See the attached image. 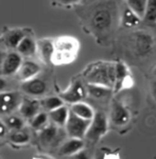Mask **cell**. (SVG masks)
Here are the masks:
<instances>
[{
    "mask_svg": "<svg viewBox=\"0 0 156 159\" xmlns=\"http://www.w3.org/2000/svg\"><path fill=\"white\" fill-rule=\"evenodd\" d=\"M88 84L106 86L114 88L115 85V64L100 61L89 66L84 73Z\"/></svg>",
    "mask_w": 156,
    "mask_h": 159,
    "instance_id": "1",
    "label": "cell"
},
{
    "mask_svg": "<svg viewBox=\"0 0 156 159\" xmlns=\"http://www.w3.org/2000/svg\"><path fill=\"white\" fill-rule=\"evenodd\" d=\"M114 14V4L109 2H103V3L98 4L91 11L90 18H89L90 28L97 34H104L108 32L114 24L112 22Z\"/></svg>",
    "mask_w": 156,
    "mask_h": 159,
    "instance_id": "2",
    "label": "cell"
},
{
    "mask_svg": "<svg viewBox=\"0 0 156 159\" xmlns=\"http://www.w3.org/2000/svg\"><path fill=\"white\" fill-rule=\"evenodd\" d=\"M79 43L76 38L64 36L53 42V55L51 63L55 65H65L76 58Z\"/></svg>",
    "mask_w": 156,
    "mask_h": 159,
    "instance_id": "3",
    "label": "cell"
},
{
    "mask_svg": "<svg viewBox=\"0 0 156 159\" xmlns=\"http://www.w3.org/2000/svg\"><path fill=\"white\" fill-rule=\"evenodd\" d=\"M108 130V120L104 112H94L93 119L90 120L88 129L85 134V137L90 142H97L103 137Z\"/></svg>",
    "mask_w": 156,
    "mask_h": 159,
    "instance_id": "4",
    "label": "cell"
},
{
    "mask_svg": "<svg viewBox=\"0 0 156 159\" xmlns=\"http://www.w3.org/2000/svg\"><path fill=\"white\" fill-rule=\"evenodd\" d=\"M89 123H90L89 120L82 119L69 110L68 119L64 127H65V132L69 136V138L83 139L88 129Z\"/></svg>",
    "mask_w": 156,
    "mask_h": 159,
    "instance_id": "5",
    "label": "cell"
},
{
    "mask_svg": "<svg viewBox=\"0 0 156 159\" xmlns=\"http://www.w3.org/2000/svg\"><path fill=\"white\" fill-rule=\"evenodd\" d=\"M24 97L18 91L0 92V116L4 117L11 115L18 109Z\"/></svg>",
    "mask_w": 156,
    "mask_h": 159,
    "instance_id": "6",
    "label": "cell"
},
{
    "mask_svg": "<svg viewBox=\"0 0 156 159\" xmlns=\"http://www.w3.org/2000/svg\"><path fill=\"white\" fill-rule=\"evenodd\" d=\"M86 87L83 85V83L81 81H73L66 90L60 92L58 97L63 100V102L73 104L81 102L86 97Z\"/></svg>",
    "mask_w": 156,
    "mask_h": 159,
    "instance_id": "7",
    "label": "cell"
},
{
    "mask_svg": "<svg viewBox=\"0 0 156 159\" xmlns=\"http://www.w3.org/2000/svg\"><path fill=\"white\" fill-rule=\"evenodd\" d=\"M22 63V56L17 52H10L3 56L0 66V73L2 75L16 74Z\"/></svg>",
    "mask_w": 156,
    "mask_h": 159,
    "instance_id": "8",
    "label": "cell"
},
{
    "mask_svg": "<svg viewBox=\"0 0 156 159\" xmlns=\"http://www.w3.org/2000/svg\"><path fill=\"white\" fill-rule=\"evenodd\" d=\"M20 88H21L24 93L35 98V97L44 96L46 93V91H47V84H46L44 80L35 76L33 79L22 82Z\"/></svg>",
    "mask_w": 156,
    "mask_h": 159,
    "instance_id": "9",
    "label": "cell"
},
{
    "mask_svg": "<svg viewBox=\"0 0 156 159\" xmlns=\"http://www.w3.org/2000/svg\"><path fill=\"white\" fill-rule=\"evenodd\" d=\"M131 119V115L121 102L112 101L111 108V121L116 126H124L129 123Z\"/></svg>",
    "mask_w": 156,
    "mask_h": 159,
    "instance_id": "10",
    "label": "cell"
},
{
    "mask_svg": "<svg viewBox=\"0 0 156 159\" xmlns=\"http://www.w3.org/2000/svg\"><path fill=\"white\" fill-rule=\"evenodd\" d=\"M40 109L42 108H40L39 100L34 98H22L21 103L18 107L20 117L29 121L40 111Z\"/></svg>",
    "mask_w": 156,
    "mask_h": 159,
    "instance_id": "11",
    "label": "cell"
},
{
    "mask_svg": "<svg viewBox=\"0 0 156 159\" xmlns=\"http://www.w3.org/2000/svg\"><path fill=\"white\" fill-rule=\"evenodd\" d=\"M60 126L55 124H47L44 129H42L38 133V139L43 147H50L54 144L58 139Z\"/></svg>",
    "mask_w": 156,
    "mask_h": 159,
    "instance_id": "12",
    "label": "cell"
},
{
    "mask_svg": "<svg viewBox=\"0 0 156 159\" xmlns=\"http://www.w3.org/2000/svg\"><path fill=\"white\" fill-rule=\"evenodd\" d=\"M40 70H42V68H40V66L37 63L28 60V61H22L21 65H20L16 74H17V78L20 81L25 82L37 76V74L40 72Z\"/></svg>",
    "mask_w": 156,
    "mask_h": 159,
    "instance_id": "13",
    "label": "cell"
},
{
    "mask_svg": "<svg viewBox=\"0 0 156 159\" xmlns=\"http://www.w3.org/2000/svg\"><path fill=\"white\" fill-rule=\"evenodd\" d=\"M84 150V141L83 139H78V138H69L61 144L58 148V154L61 156H70L79 153L80 151Z\"/></svg>",
    "mask_w": 156,
    "mask_h": 159,
    "instance_id": "14",
    "label": "cell"
},
{
    "mask_svg": "<svg viewBox=\"0 0 156 159\" xmlns=\"http://www.w3.org/2000/svg\"><path fill=\"white\" fill-rule=\"evenodd\" d=\"M36 53L42 61L45 64H51L53 55V42L50 39H40L36 42Z\"/></svg>",
    "mask_w": 156,
    "mask_h": 159,
    "instance_id": "15",
    "label": "cell"
},
{
    "mask_svg": "<svg viewBox=\"0 0 156 159\" xmlns=\"http://www.w3.org/2000/svg\"><path fill=\"white\" fill-rule=\"evenodd\" d=\"M27 34L28 33H25V30H21V29L10 30L3 36L4 46L7 48H10V49H16V47L21 42L22 38L28 36Z\"/></svg>",
    "mask_w": 156,
    "mask_h": 159,
    "instance_id": "16",
    "label": "cell"
},
{
    "mask_svg": "<svg viewBox=\"0 0 156 159\" xmlns=\"http://www.w3.org/2000/svg\"><path fill=\"white\" fill-rule=\"evenodd\" d=\"M127 80H130V72L125 64H115V90H119V89L123 88Z\"/></svg>",
    "mask_w": 156,
    "mask_h": 159,
    "instance_id": "17",
    "label": "cell"
},
{
    "mask_svg": "<svg viewBox=\"0 0 156 159\" xmlns=\"http://www.w3.org/2000/svg\"><path fill=\"white\" fill-rule=\"evenodd\" d=\"M16 50L19 55L31 57V56L36 54V42L32 37L25 36L18 43Z\"/></svg>",
    "mask_w": 156,
    "mask_h": 159,
    "instance_id": "18",
    "label": "cell"
},
{
    "mask_svg": "<svg viewBox=\"0 0 156 159\" xmlns=\"http://www.w3.org/2000/svg\"><path fill=\"white\" fill-rule=\"evenodd\" d=\"M70 110L72 114H75L76 116L82 118V119L89 120L90 121L93 119L94 115V110L90 105H88L87 103H84V102H76V103L71 104Z\"/></svg>",
    "mask_w": 156,
    "mask_h": 159,
    "instance_id": "19",
    "label": "cell"
},
{
    "mask_svg": "<svg viewBox=\"0 0 156 159\" xmlns=\"http://www.w3.org/2000/svg\"><path fill=\"white\" fill-rule=\"evenodd\" d=\"M47 114L53 124L57 125V126H60V127H64L66 124V121H67V119H68L69 109L65 105H63V106L51 110V111L47 112Z\"/></svg>",
    "mask_w": 156,
    "mask_h": 159,
    "instance_id": "20",
    "label": "cell"
},
{
    "mask_svg": "<svg viewBox=\"0 0 156 159\" xmlns=\"http://www.w3.org/2000/svg\"><path fill=\"white\" fill-rule=\"evenodd\" d=\"M86 87V92L90 97H93L94 99H106L107 97L111 96L112 88L102 85H97V84H88L85 86Z\"/></svg>",
    "mask_w": 156,
    "mask_h": 159,
    "instance_id": "21",
    "label": "cell"
},
{
    "mask_svg": "<svg viewBox=\"0 0 156 159\" xmlns=\"http://www.w3.org/2000/svg\"><path fill=\"white\" fill-rule=\"evenodd\" d=\"M2 121L6 124L7 130H10V132L24 129L25 119L20 116H17V115L11 114V115H7V116H4L2 118Z\"/></svg>",
    "mask_w": 156,
    "mask_h": 159,
    "instance_id": "22",
    "label": "cell"
},
{
    "mask_svg": "<svg viewBox=\"0 0 156 159\" xmlns=\"http://www.w3.org/2000/svg\"><path fill=\"white\" fill-rule=\"evenodd\" d=\"M39 103H40V108L46 112H49L51 110L58 108V107L64 105L63 100L60 97H47V98L40 100Z\"/></svg>",
    "mask_w": 156,
    "mask_h": 159,
    "instance_id": "23",
    "label": "cell"
},
{
    "mask_svg": "<svg viewBox=\"0 0 156 159\" xmlns=\"http://www.w3.org/2000/svg\"><path fill=\"white\" fill-rule=\"evenodd\" d=\"M9 140L11 141L14 144H18V145H24L29 143L30 141V135L28 132H25L24 129H19V130H13L10 132L9 134Z\"/></svg>",
    "mask_w": 156,
    "mask_h": 159,
    "instance_id": "24",
    "label": "cell"
},
{
    "mask_svg": "<svg viewBox=\"0 0 156 159\" xmlns=\"http://www.w3.org/2000/svg\"><path fill=\"white\" fill-rule=\"evenodd\" d=\"M126 7L140 19H142L147 7V0H126Z\"/></svg>",
    "mask_w": 156,
    "mask_h": 159,
    "instance_id": "25",
    "label": "cell"
},
{
    "mask_svg": "<svg viewBox=\"0 0 156 159\" xmlns=\"http://www.w3.org/2000/svg\"><path fill=\"white\" fill-rule=\"evenodd\" d=\"M48 121H49V117H48L47 112L39 111L37 115H35V116L30 120V125H31L32 129H34L36 130H40L48 124Z\"/></svg>",
    "mask_w": 156,
    "mask_h": 159,
    "instance_id": "26",
    "label": "cell"
},
{
    "mask_svg": "<svg viewBox=\"0 0 156 159\" xmlns=\"http://www.w3.org/2000/svg\"><path fill=\"white\" fill-rule=\"evenodd\" d=\"M142 19L148 24L156 22V0H147L145 16Z\"/></svg>",
    "mask_w": 156,
    "mask_h": 159,
    "instance_id": "27",
    "label": "cell"
},
{
    "mask_svg": "<svg viewBox=\"0 0 156 159\" xmlns=\"http://www.w3.org/2000/svg\"><path fill=\"white\" fill-rule=\"evenodd\" d=\"M140 20L141 19L135 13H133L127 7H125L123 15H122V24H123V25H125V27H135V25L139 24Z\"/></svg>",
    "mask_w": 156,
    "mask_h": 159,
    "instance_id": "28",
    "label": "cell"
},
{
    "mask_svg": "<svg viewBox=\"0 0 156 159\" xmlns=\"http://www.w3.org/2000/svg\"><path fill=\"white\" fill-rule=\"evenodd\" d=\"M70 159H93V158L89 156L87 151L82 150L79 153H76V154H75V155L70 156Z\"/></svg>",
    "mask_w": 156,
    "mask_h": 159,
    "instance_id": "29",
    "label": "cell"
},
{
    "mask_svg": "<svg viewBox=\"0 0 156 159\" xmlns=\"http://www.w3.org/2000/svg\"><path fill=\"white\" fill-rule=\"evenodd\" d=\"M7 133H9V130H7L6 124L2 121V119H0V138L6 137L7 135Z\"/></svg>",
    "mask_w": 156,
    "mask_h": 159,
    "instance_id": "30",
    "label": "cell"
},
{
    "mask_svg": "<svg viewBox=\"0 0 156 159\" xmlns=\"http://www.w3.org/2000/svg\"><path fill=\"white\" fill-rule=\"evenodd\" d=\"M79 1L80 0H56V2L62 6H72V4L78 3Z\"/></svg>",
    "mask_w": 156,
    "mask_h": 159,
    "instance_id": "31",
    "label": "cell"
},
{
    "mask_svg": "<svg viewBox=\"0 0 156 159\" xmlns=\"http://www.w3.org/2000/svg\"><path fill=\"white\" fill-rule=\"evenodd\" d=\"M7 87V80L4 79V78H1V76H0V92L6 91Z\"/></svg>",
    "mask_w": 156,
    "mask_h": 159,
    "instance_id": "32",
    "label": "cell"
},
{
    "mask_svg": "<svg viewBox=\"0 0 156 159\" xmlns=\"http://www.w3.org/2000/svg\"><path fill=\"white\" fill-rule=\"evenodd\" d=\"M151 92H152V96L154 100L156 101V80L154 82H152V84H151Z\"/></svg>",
    "mask_w": 156,
    "mask_h": 159,
    "instance_id": "33",
    "label": "cell"
},
{
    "mask_svg": "<svg viewBox=\"0 0 156 159\" xmlns=\"http://www.w3.org/2000/svg\"><path fill=\"white\" fill-rule=\"evenodd\" d=\"M103 159H119V157L116 154H104Z\"/></svg>",
    "mask_w": 156,
    "mask_h": 159,
    "instance_id": "34",
    "label": "cell"
},
{
    "mask_svg": "<svg viewBox=\"0 0 156 159\" xmlns=\"http://www.w3.org/2000/svg\"><path fill=\"white\" fill-rule=\"evenodd\" d=\"M103 156H104V154H102V153H98L96 156L93 158V159H103Z\"/></svg>",
    "mask_w": 156,
    "mask_h": 159,
    "instance_id": "35",
    "label": "cell"
},
{
    "mask_svg": "<svg viewBox=\"0 0 156 159\" xmlns=\"http://www.w3.org/2000/svg\"><path fill=\"white\" fill-rule=\"evenodd\" d=\"M3 54H2V52H1V50H0V66H1V61H2V58H3Z\"/></svg>",
    "mask_w": 156,
    "mask_h": 159,
    "instance_id": "36",
    "label": "cell"
},
{
    "mask_svg": "<svg viewBox=\"0 0 156 159\" xmlns=\"http://www.w3.org/2000/svg\"><path fill=\"white\" fill-rule=\"evenodd\" d=\"M153 74H154V76L156 78V67L154 68V70H153Z\"/></svg>",
    "mask_w": 156,
    "mask_h": 159,
    "instance_id": "37",
    "label": "cell"
},
{
    "mask_svg": "<svg viewBox=\"0 0 156 159\" xmlns=\"http://www.w3.org/2000/svg\"><path fill=\"white\" fill-rule=\"evenodd\" d=\"M40 159H44V158H40Z\"/></svg>",
    "mask_w": 156,
    "mask_h": 159,
    "instance_id": "38",
    "label": "cell"
}]
</instances>
